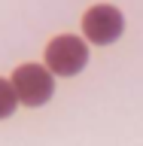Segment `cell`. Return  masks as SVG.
<instances>
[{"instance_id": "6da1fadb", "label": "cell", "mask_w": 143, "mask_h": 146, "mask_svg": "<svg viewBox=\"0 0 143 146\" xmlns=\"http://www.w3.org/2000/svg\"><path fill=\"white\" fill-rule=\"evenodd\" d=\"M88 64V49L79 36L61 34L46 46V67L58 76H76Z\"/></svg>"}, {"instance_id": "3957f363", "label": "cell", "mask_w": 143, "mask_h": 146, "mask_svg": "<svg viewBox=\"0 0 143 146\" xmlns=\"http://www.w3.org/2000/svg\"><path fill=\"white\" fill-rule=\"evenodd\" d=\"M122 27H125V18L119 12L116 6H110V3H98V6H91L85 15H82V31L88 36L91 43H113L119 34H122Z\"/></svg>"}, {"instance_id": "7a4b0ae2", "label": "cell", "mask_w": 143, "mask_h": 146, "mask_svg": "<svg viewBox=\"0 0 143 146\" xmlns=\"http://www.w3.org/2000/svg\"><path fill=\"white\" fill-rule=\"evenodd\" d=\"M12 88H15L18 100L27 107H43L55 91V79L52 73L40 67V64H21L12 73Z\"/></svg>"}, {"instance_id": "277c9868", "label": "cell", "mask_w": 143, "mask_h": 146, "mask_svg": "<svg viewBox=\"0 0 143 146\" xmlns=\"http://www.w3.org/2000/svg\"><path fill=\"white\" fill-rule=\"evenodd\" d=\"M15 104H18V94H15V88H12V82H9V79H0V119L12 116Z\"/></svg>"}]
</instances>
